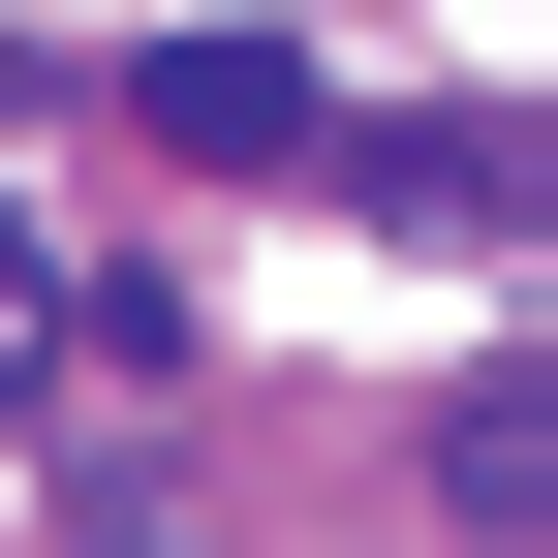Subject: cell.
<instances>
[{
  "label": "cell",
  "mask_w": 558,
  "mask_h": 558,
  "mask_svg": "<svg viewBox=\"0 0 558 558\" xmlns=\"http://www.w3.org/2000/svg\"><path fill=\"white\" fill-rule=\"evenodd\" d=\"M124 124H156V156H311V62H279V32H156V62H124Z\"/></svg>",
  "instance_id": "obj_1"
},
{
  "label": "cell",
  "mask_w": 558,
  "mask_h": 558,
  "mask_svg": "<svg viewBox=\"0 0 558 558\" xmlns=\"http://www.w3.org/2000/svg\"><path fill=\"white\" fill-rule=\"evenodd\" d=\"M527 186H558L527 124H403V156H373V218H435V248H527Z\"/></svg>",
  "instance_id": "obj_2"
},
{
  "label": "cell",
  "mask_w": 558,
  "mask_h": 558,
  "mask_svg": "<svg viewBox=\"0 0 558 558\" xmlns=\"http://www.w3.org/2000/svg\"><path fill=\"white\" fill-rule=\"evenodd\" d=\"M435 497H465V527H497V558L558 527V403H527V341H497V403H465V435H435Z\"/></svg>",
  "instance_id": "obj_3"
},
{
  "label": "cell",
  "mask_w": 558,
  "mask_h": 558,
  "mask_svg": "<svg viewBox=\"0 0 558 558\" xmlns=\"http://www.w3.org/2000/svg\"><path fill=\"white\" fill-rule=\"evenodd\" d=\"M62 373V279H32V218H0V403H32Z\"/></svg>",
  "instance_id": "obj_4"
}]
</instances>
